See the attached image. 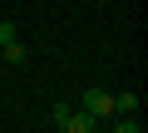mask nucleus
<instances>
[{
  "mask_svg": "<svg viewBox=\"0 0 148 133\" xmlns=\"http://www.w3.org/2000/svg\"><path fill=\"white\" fill-rule=\"evenodd\" d=\"M54 123H59V133H99V123L74 104H54Z\"/></svg>",
  "mask_w": 148,
  "mask_h": 133,
  "instance_id": "obj_1",
  "label": "nucleus"
},
{
  "mask_svg": "<svg viewBox=\"0 0 148 133\" xmlns=\"http://www.w3.org/2000/svg\"><path fill=\"white\" fill-rule=\"evenodd\" d=\"M79 108H84L94 123H99V118H114V94H109V89H84V94H79Z\"/></svg>",
  "mask_w": 148,
  "mask_h": 133,
  "instance_id": "obj_2",
  "label": "nucleus"
},
{
  "mask_svg": "<svg viewBox=\"0 0 148 133\" xmlns=\"http://www.w3.org/2000/svg\"><path fill=\"white\" fill-rule=\"evenodd\" d=\"M138 104H143L138 94H114V113L119 118H138Z\"/></svg>",
  "mask_w": 148,
  "mask_h": 133,
  "instance_id": "obj_3",
  "label": "nucleus"
},
{
  "mask_svg": "<svg viewBox=\"0 0 148 133\" xmlns=\"http://www.w3.org/2000/svg\"><path fill=\"white\" fill-rule=\"evenodd\" d=\"M0 54H5V64H25V59H30V54H25V40H15V44H5Z\"/></svg>",
  "mask_w": 148,
  "mask_h": 133,
  "instance_id": "obj_4",
  "label": "nucleus"
},
{
  "mask_svg": "<svg viewBox=\"0 0 148 133\" xmlns=\"http://www.w3.org/2000/svg\"><path fill=\"white\" fill-rule=\"evenodd\" d=\"M15 40H20V30H15L10 20H0V49H5V44H15Z\"/></svg>",
  "mask_w": 148,
  "mask_h": 133,
  "instance_id": "obj_5",
  "label": "nucleus"
},
{
  "mask_svg": "<svg viewBox=\"0 0 148 133\" xmlns=\"http://www.w3.org/2000/svg\"><path fill=\"white\" fill-rule=\"evenodd\" d=\"M114 133H143V128H138V118H119V123H114Z\"/></svg>",
  "mask_w": 148,
  "mask_h": 133,
  "instance_id": "obj_6",
  "label": "nucleus"
},
{
  "mask_svg": "<svg viewBox=\"0 0 148 133\" xmlns=\"http://www.w3.org/2000/svg\"><path fill=\"white\" fill-rule=\"evenodd\" d=\"M0 64H5V54H0Z\"/></svg>",
  "mask_w": 148,
  "mask_h": 133,
  "instance_id": "obj_7",
  "label": "nucleus"
}]
</instances>
